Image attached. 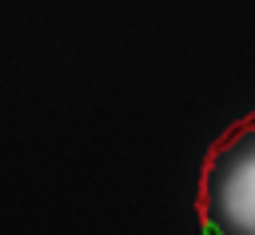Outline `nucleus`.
Listing matches in <instances>:
<instances>
[{"mask_svg":"<svg viewBox=\"0 0 255 235\" xmlns=\"http://www.w3.org/2000/svg\"><path fill=\"white\" fill-rule=\"evenodd\" d=\"M207 195L219 227L255 235V119L243 131H235L231 143L215 155Z\"/></svg>","mask_w":255,"mask_h":235,"instance_id":"nucleus-1","label":"nucleus"},{"mask_svg":"<svg viewBox=\"0 0 255 235\" xmlns=\"http://www.w3.org/2000/svg\"><path fill=\"white\" fill-rule=\"evenodd\" d=\"M203 235H227V231H223L215 219H207V223H203Z\"/></svg>","mask_w":255,"mask_h":235,"instance_id":"nucleus-2","label":"nucleus"}]
</instances>
